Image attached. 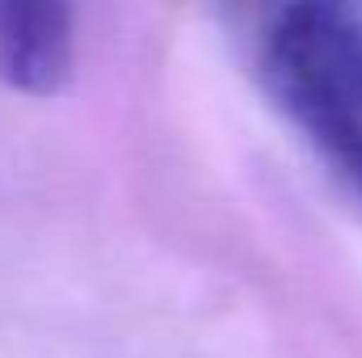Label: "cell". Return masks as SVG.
Returning <instances> with one entry per match:
<instances>
[{
  "label": "cell",
  "mask_w": 362,
  "mask_h": 358,
  "mask_svg": "<svg viewBox=\"0 0 362 358\" xmlns=\"http://www.w3.org/2000/svg\"><path fill=\"white\" fill-rule=\"evenodd\" d=\"M253 47L282 114L362 194V0L270 8Z\"/></svg>",
  "instance_id": "6da1fadb"
},
{
  "label": "cell",
  "mask_w": 362,
  "mask_h": 358,
  "mask_svg": "<svg viewBox=\"0 0 362 358\" xmlns=\"http://www.w3.org/2000/svg\"><path fill=\"white\" fill-rule=\"evenodd\" d=\"M0 81L34 97L72 81V13L64 4H0Z\"/></svg>",
  "instance_id": "7a4b0ae2"
}]
</instances>
